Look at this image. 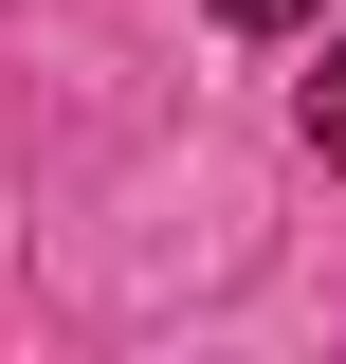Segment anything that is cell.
<instances>
[{"instance_id":"6da1fadb","label":"cell","mask_w":346,"mask_h":364,"mask_svg":"<svg viewBox=\"0 0 346 364\" xmlns=\"http://www.w3.org/2000/svg\"><path fill=\"white\" fill-rule=\"evenodd\" d=\"M292 128H310V164H328V182H346V37H328V73H310V91H292Z\"/></svg>"},{"instance_id":"7a4b0ae2","label":"cell","mask_w":346,"mask_h":364,"mask_svg":"<svg viewBox=\"0 0 346 364\" xmlns=\"http://www.w3.org/2000/svg\"><path fill=\"white\" fill-rule=\"evenodd\" d=\"M219 37H292V18H328V0H201Z\"/></svg>"}]
</instances>
